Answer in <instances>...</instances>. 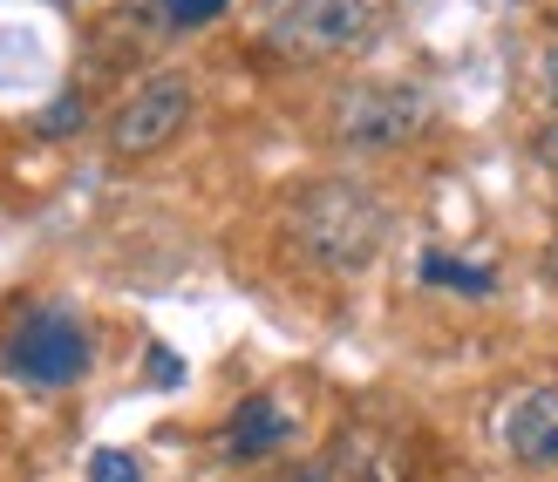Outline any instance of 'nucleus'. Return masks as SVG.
Returning a JSON list of instances; mask_svg holds the SVG:
<instances>
[{
	"mask_svg": "<svg viewBox=\"0 0 558 482\" xmlns=\"http://www.w3.org/2000/svg\"><path fill=\"white\" fill-rule=\"evenodd\" d=\"M293 245L327 272H361L388 245V205L368 184L327 177L293 205Z\"/></svg>",
	"mask_w": 558,
	"mask_h": 482,
	"instance_id": "obj_1",
	"label": "nucleus"
},
{
	"mask_svg": "<svg viewBox=\"0 0 558 482\" xmlns=\"http://www.w3.org/2000/svg\"><path fill=\"white\" fill-rule=\"evenodd\" d=\"M381 27V0H253V35L287 62H327V54L368 48Z\"/></svg>",
	"mask_w": 558,
	"mask_h": 482,
	"instance_id": "obj_2",
	"label": "nucleus"
},
{
	"mask_svg": "<svg viewBox=\"0 0 558 482\" xmlns=\"http://www.w3.org/2000/svg\"><path fill=\"white\" fill-rule=\"evenodd\" d=\"M0 360H8V374L27 381V387H69V381L89 374V326H82L69 306H35V313L8 333Z\"/></svg>",
	"mask_w": 558,
	"mask_h": 482,
	"instance_id": "obj_3",
	"label": "nucleus"
},
{
	"mask_svg": "<svg viewBox=\"0 0 558 482\" xmlns=\"http://www.w3.org/2000/svg\"><path fill=\"white\" fill-rule=\"evenodd\" d=\"M429 96L409 82H354L333 96V136L348 150H402L409 136H423Z\"/></svg>",
	"mask_w": 558,
	"mask_h": 482,
	"instance_id": "obj_4",
	"label": "nucleus"
},
{
	"mask_svg": "<svg viewBox=\"0 0 558 482\" xmlns=\"http://www.w3.org/2000/svg\"><path fill=\"white\" fill-rule=\"evenodd\" d=\"M184 123H191V82L184 75H157L109 116V150L117 157H157Z\"/></svg>",
	"mask_w": 558,
	"mask_h": 482,
	"instance_id": "obj_5",
	"label": "nucleus"
},
{
	"mask_svg": "<svg viewBox=\"0 0 558 482\" xmlns=\"http://www.w3.org/2000/svg\"><path fill=\"white\" fill-rule=\"evenodd\" d=\"M505 448L524 469H558V381L518 394L505 408Z\"/></svg>",
	"mask_w": 558,
	"mask_h": 482,
	"instance_id": "obj_6",
	"label": "nucleus"
},
{
	"mask_svg": "<svg viewBox=\"0 0 558 482\" xmlns=\"http://www.w3.org/2000/svg\"><path fill=\"white\" fill-rule=\"evenodd\" d=\"M287 435H293L287 408H279L272 394H245V401L232 408V421H226V435H218V448H226L232 462H259V456H272V448H287Z\"/></svg>",
	"mask_w": 558,
	"mask_h": 482,
	"instance_id": "obj_7",
	"label": "nucleus"
},
{
	"mask_svg": "<svg viewBox=\"0 0 558 482\" xmlns=\"http://www.w3.org/2000/svg\"><path fill=\"white\" fill-rule=\"evenodd\" d=\"M423 279H429V286H442V293H463V299H484L490 293V272L484 265H457V259H442V251H429V259H423Z\"/></svg>",
	"mask_w": 558,
	"mask_h": 482,
	"instance_id": "obj_8",
	"label": "nucleus"
},
{
	"mask_svg": "<svg viewBox=\"0 0 558 482\" xmlns=\"http://www.w3.org/2000/svg\"><path fill=\"white\" fill-rule=\"evenodd\" d=\"M226 8H232V0H150L144 14L163 27V35H184V27H205V21H218Z\"/></svg>",
	"mask_w": 558,
	"mask_h": 482,
	"instance_id": "obj_9",
	"label": "nucleus"
},
{
	"mask_svg": "<svg viewBox=\"0 0 558 482\" xmlns=\"http://www.w3.org/2000/svg\"><path fill=\"white\" fill-rule=\"evenodd\" d=\"M89 482H144V462L130 448H96L89 456Z\"/></svg>",
	"mask_w": 558,
	"mask_h": 482,
	"instance_id": "obj_10",
	"label": "nucleus"
},
{
	"mask_svg": "<svg viewBox=\"0 0 558 482\" xmlns=\"http://www.w3.org/2000/svg\"><path fill=\"white\" fill-rule=\"evenodd\" d=\"M69 129H82V96H62V102L41 116V136H69Z\"/></svg>",
	"mask_w": 558,
	"mask_h": 482,
	"instance_id": "obj_11",
	"label": "nucleus"
},
{
	"mask_svg": "<svg viewBox=\"0 0 558 482\" xmlns=\"http://www.w3.org/2000/svg\"><path fill=\"white\" fill-rule=\"evenodd\" d=\"M532 157H538V163L551 170V177H558V116H551V123H545V129L532 136Z\"/></svg>",
	"mask_w": 558,
	"mask_h": 482,
	"instance_id": "obj_12",
	"label": "nucleus"
},
{
	"mask_svg": "<svg viewBox=\"0 0 558 482\" xmlns=\"http://www.w3.org/2000/svg\"><path fill=\"white\" fill-rule=\"evenodd\" d=\"M538 75H545V96H551V102H558V41H551V48H545V62H538Z\"/></svg>",
	"mask_w": 558,
	"mask_h": 482,
	"instance_id": "obj_13",
	"label": "nucleus"
},
{
	"mask_svg": "<svg viewBox=\"0 0 558 482\" xmlns=\"http://www.w3.org/2000/svg\"><path fill=\"white\" fill-rule=\"evenodd\" d=\"M538 272H545V286H558V232H551V245H545V259H538Z\"/></svg>",
	"mask_w": 558,
	"mask_h": 482,
	"instance_id": "obj_14",
	"label": "nucleus"
}]
</instances>
